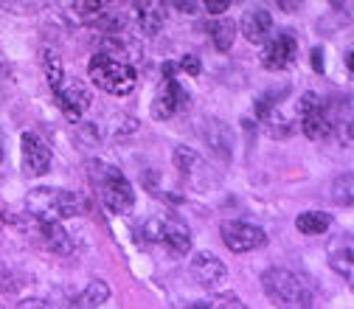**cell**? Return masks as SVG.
<instances>
[{
  "instance_id": "cell-18",
  "label": "cell",
  "mask_w": 354,
  "mask_h": 309,
  "mask_svg": "<svg viewBox=\"0 0 354 309\" xmlns=\"http://www.w3.org/2000/svg\"><path fill=\"white\" fill-rule=\"evenodd\" d=\"M110 298V287L104 281H91L76 298H73V309H96Z\"/></svg>"
},
{
  "instance_id": "cell-25",
  "label": "cell",
  "mask_w": 354,
  "mask_h": 309,
  "mask_svg": "<svg viewBox=\"0 0 354 309\" xmlns=\"http://www.w3.org/2000/svg\"><path fill=\"white\" fill-rule=\"evenodd\" d=\"M17 309H51L42 298H28V301H20Z\"/></svg>"
},
{
  "instance_id": "cell-19",
  "label": "cell",
  "mask_w": 354,
  "mask_h": 309,
  "mask_svg": "<svg viewBox=\"0 0 354 309\" xmlns=\"http://www.w3.org/2000/svg\"><path fill=\"white\" fill-rule=\"evenodd\" d=\"M208 31H211V39H214V48L216 51H228L234 46V23L231 20H211L208 23Z\"/></svg>"
},
{
  "instance_id": "cell-14",
  "label": "cell",
  "mask_w": 354,
  "mask_h": 309,
  "mask_svg": "<svg viewBox=\"0 0 354 309\" xmlns=\"http://www.w3.org/2000/svg\"><path fill=\"white\" fill-rule=\"evenodd\" d=\"M205 144L214 155L219 158H231V149H234V141H231V129L223 124V121H205Z\"/></svg>"
},
{
  "instance_id": "cell-29",
  "label": "cell",
  "mask_w": 354,
  "mask_h": 309,
  "mask_svg": "<svg viewBox=\"0 0 354 309\" xmlns=\"http://www.w3.org/2000/svg\"><path fill=\"white\" fill-rule=\"evenodd\" d=\"M3 152H6V141H3V132H0V160H3Z\"/></svg>"
},
{
  "instance_id": "cell-28",
  "label": "cell",
  "mask_w": 354,
  "mask_h": 309,
  "mask_svg": "<svg viewBox=\"0 0 354 309\" xmlns=\"http://www.w3.org/2000/svg\"><path fill=\"white\" fill-rule=\"evenodd\" d=\"M177 9H180V12H200L203 3H177Z\"/></svg>"
},
{
  "instance_id": "cell-6",
  "label": "cell",
  "mask_w": 354,
  "mask_h": 309,
  "mask_svg": "<svg viewBox=\"0 0 354 309\" xmlns=\"http://www.w3.org/2000/svg\"><path fill=\"white\" fill-rule=\"evenodd\" d=\"M298 115H301V129L306 138L313 141H324L332 135V121H329V113L324 107V102L315 96V93H304L301 96V104H298Z\"/></svg>"
},
{
  "instance_id": "cell-17",
  "label": "cell",
  "mask_w": 354,
  "mask_h": 309,
  "mask_svg": "<svg viewBox=\"0 0 354 309\" xmlns=\"http://www.w3.org/2000/svg\"><path fill=\"white\" fill-rule=\"evenodd\" d=\"M329 225H332V216L324 214V211H304L295 219V228L306 236H321V234L329 231Z\"/></svg>"
},
{
  "instance_id": "cell-22",
  "label": "cell",
  "mask_w": 354,
  "mask_h": 309,
  "mask_svg": "<svg viewBox=\"0 0 354 309\" xmlns=\"http://www.w3.org/2000/svg\"><path fill=\"white\" fill-rule=\"evenodd\" d=\"M194 309H248L234 292H223V295H214L211 301H205V303H197Z\"/></svg>"
},
{
  "instance_id": "cell-21",
  "label": "cell",
  "mask_w": 354,
  "mask_h": 309,
  "mask_svg": "<svg viewBox=\"0 0 354 309\" xmlns=\"http://www.w3.org/2000/svg\"><path fill=\"white\" fill-rule=\"evenodd\" d=\"M329 261H332V270H335V273H340L346 281H351V245L337 247Z\"/></svg>"
},
{
  "instance_id": "cell-24",
  "label": "cell",
  "mask_w": 354,
  "mask_h": 309,
  "mask_svg": "<svg viewBox=\"0 0 354 309\" xmlns=\"http://www.w3.org/2000/svg\"><path fill=\"white\" fill-rule=\"evenodd\" d=\"M180 68L189 71L192 76H197V73H200V59H197V57H183V59H180Z\"/></svg>"
},
{
  "instance_id": "cell-23",
  "label": "cell",
  "mask_w": 354,
  "mask_h": 309,
  "mask_svg": "<svg viewBox=\"0 0 354 309\" xmlns=\"http://www.w3.org/2000/svg\"><path fill=\"white\" fill-rule=\"evenodd\" d=\"M335 203L351 205V174H343V178H337V183H335Z\"/></svg>"
},
{
  "instance_id": "cell-12",
  "label": "cell",
  "mask_w": 354,
  "mask_h": 309,
  "mask_svg": "<svg viewBox=\"0 0 354 309\" xmlns=\"http://www.w3.org/2000/svg\"><path fill=\"white\" fill-rule=\"evenodd\" d=\"M192 276L200 287H216L228 276V270H225L223 259H216L214 253L203 250V253H194V259H192Z\"/></svg>"
},
{
  "instance_id": "cell-30",
  "label": "cell",
  "mask_w": 354,
  "mask_h": 309,
  "mask_svg": "<svg viewBox=\"0 0 354 309\" xmlns=\"http://www.w3.org/2000/svg\"><path fill=\"white\" fill-rule=\"evenodd\" d=\"M0 309H3V306H0Z\"/></svg>"
},
{
  "instance_id": "cell-13",
  "label": "cell",
  "mask_w": 354,
  "mask_h": 309,
  "mask_svg": "<svg viewBox=\"0 0 354 309\" xmlns=\"http://www.w3.org/2000/svg\"><path fill=\"white\" fill-rule=\"evenodd\" d=\"M239 28H242V34H245L248 42L259 46V42H264V39L270 37V31H273V17H270V12H264V9H253V12H245Z\"/></svg>"
},
{
  "instance_id": "cell-11",
  "label": "cell",
  "mask_w": 354,
  "mask_h": 309,
  "mask_svg": "<svg viewBox=\"0 0 354 309\" xmlns=\"http://www.w3.org/2000/svg\"><path fill=\"white\" fill-rule=\"evenodd\" d=\"M20 149H23V166L28 174H46L51 169V149L34 132H26L20 138Z\"/></svg>"
},
{
  "instance_id": "cell-10",
  "label": "cell",
  "mask_w": 354,
  "mask_h": 309,
  "mask_svg": "<svg viewBox=\"0 0 354 309\" xmlns=\"http://www.w3.org/2000/svg\"><path fill=\"white\" fill-rule=\"evenodd\" d=\"M295 57H298V39H295V34L292 31H281V34H276L268 42L261 62H264V68H268V71H284V68H290L295 62Z\"/></svg>"
},
{
  "instance_id": "cell-27",
  "label": "cell",
  "mask_w": 354,
  "mask_h": 309,
  "mask_svg": "<svg viewBox=\"0 0 354 309\" xmlns=\"http://www.w3.org/2000/svg\"><path fill=\"white\" fill-rule=\"evenodd\" d=\"M203 9H205L208 15H225V12H228V3H205Z\"/></svg>"
},
{
  "instance_id": "cell-20",
  "label": "cell",
  "mask_w": 354,
  "mask_h": 309,
  "mask_svg": "<svg viewBox=\"0 0 354 309\" xmlns=\"http://www.w3.org/2000/svg\"><path fill=\"white\" fill-rule=\"evenodd\" d=\"M42 68H46V76H48V82H51V91L54 87L65 79V71H62V62H59V57L54 54V51H42Z\"/></svg>"
},
{
  "instance_id": "cell-2",
  "label": "cell",
  "mask_w": 354,
  "mask_h": 309,
  "mask_svg": "<svg viewBox=\"0 0 354 309\" xmlns=\"http://www.w3.org/2000/svg\"><path fill=\"white\" fill-rule=\"evenodd\" d=\"M26 205H28L31 216H37V223H59V219L82 214V200L73 191L54 189V186L31 189Z\"/></svg>"
},
{
  "instance_id": "cell-4",
  "label": "cell",
  "mask_w": 354,
  "mask_h": 309,
  "mask_svg": "<svg viewBox=\"0 0 354 309\" xmlns=\"http://www.w3.org/2000/svg\"><path fill=\"white\" fill-rule=\"evenodd\" d=\"M93 186L102 197V203L115 211V214H129L132 205H136V191H132L129 180L115 169V166H107V163H96L93 169Z\"/></svg>"
},
{
  "instance_id": "cell-3",
  "label": "cell",
  "mask_w": 354,
  "mask_h": 309,
  "mask_svg": "<svg viewBox=\"0 0 354 309\" xmlns=\"http://www.w3.org/2000/svg\"><path fill=\"white\" fill-rule=\"evenodd\" d=\"M87 73H91V82L99 91H104L110 96H127L136 91V84H138L136 68L129 62H118L107 54H93L91 62H87Z\"/></svg>"
},
{
  "instance_id": "cell-7",
  "label": "cell",
  "mask_w": 354,
  "mask_h": 309,
  "mask_svg": "<svg viewBox=\"0 0 354 309\" xmlns=\"http://www.w3.org/2000/svg\"><path fill=\"white\" fill-rule=\"evenodd\" d=\"M54 99L62 107L68 121H79L87 113V107H91V91L79 79H62L54 87Z\"/></svg>"
},
{
  "instance_id": "cell-8",
  "label": "cell",
  "mask_w": 354,
  "mask_h": 309,
  "mask_svg": "<svg viewBox=\"0 0 354 309\" xmlns=\"http://www.w3.org/2000/svg\"><path fill=\"white\" fill-rule=\"evenodd\" d=\"M171 73H174V65H166V76H163V82L158 87V93H155V102H152V118H158V121L171 118L177 110L186 104L183 87L177 84V79Z\"/></svg>"
},
{
  "instance_id": "cell-9",
  "label": "cell",
  "mask_w": 354,
  "mask_h": 309,
  "mask_svg": "<svg viewBox=\"0 0 354 309\" xmlns=\"http://www.w3.org/2000/svg\"><path fill=\"white\" fill-rule=\"evenodd\" d=\"M219 234H223L225 247L234 250V253H248V250H256V247H261L264 242H268V236H264V231L259 225L239 223V219L225 223L223 228H219Z\"/></svg>"
},
{
  "instance_id": "cell-5",
  "label": "cell",
  "mask_w": 354,
  "mask_h": 309,
  "mask_svg": "<svg viewBox=\"0 0 354 309\" xmlns=\"http://www.w3.org/2000/svg\"><path fill=\"white\" fill-rule=\"evenodd\" d=\"M144 239L169 247L171 253H189L192 250V231L174 216H152L141 228Z\"/></svg>"
},
{
  "instance_id": "cell-15",
  "label": "cell",
  "mask_w": 354,
  "mask_h": 309,
  "mask_svg": "<svg viewBox=\"0 0 354 309\" xmlns=\"http://www.w3.org/2000/svg\"><path fill=\"white\" fill-rule=\"evenodd\" d=\"M39 234H42V239H46V245L54 250V253H59V256H68V253H73V236L62 228V223H39Z\"/></svg>"
},
{
  "instance_id": "cell-26",
  "label": "cell",
  "mask_w": 354,
  "mask_h": 309,
  "mask_svg": "<svg viewBox=\"0 0 354 309\" xmlns=\"http://www.w3.org/2000/svg\"><path fill=\"white\" fill-rule=\"evenodd\" d=\"M313 71H315V73H324V51H321V48L313 51Z\"/></svg>"
},
{
  "instance_id": "cell-16",
  "label": "cell",
  "mask_w": 354,
  "mask_h": 309,
  "mask_svg": "<svg viewBox=\"0 0 354 309\" xmlns=\"http://www.w3.org/2000/svg\"><path fill=\"white\" fill-rule=\"evenodd\" d=\"M136 12H138V23L147 34H158L163 28V20H166V6L163 3L144 0V3H136Z\"/></svg>"
},
{
  "instance_id": "cell-1",
  "label": "cell",
  "mask_w": 354,
  "mask_h": 309,
  "mask_svg": "<svg viewBox=\"0 0 354 309\" xmlns=\"http://www.w3.org/2000/svg\"><path fill=\"white\" fill-rule=\"evenodd\" d=\"M261 287L279 309H313V287L292 270L270 268L261 273Z\"/></svg>"
}]
</instances>
